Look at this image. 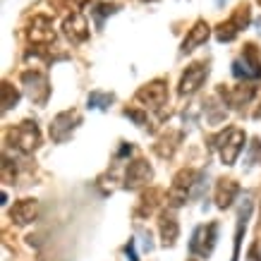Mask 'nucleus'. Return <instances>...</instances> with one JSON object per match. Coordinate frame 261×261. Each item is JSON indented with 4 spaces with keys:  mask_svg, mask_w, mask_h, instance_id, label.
<instances>
[{
    "mask_svg": "<svg viewBox=\"0 0 261 261\" xmlns=\"http://www.w3.org/2000/svg\"><path fill=\"white\" fill-rule=\"evenodd\" d=\"M8 139H10V146H15L17 151L22 153H32L41 146V129L36 127V122L27 120L22 125L12 127L8 132Z\"/></svg>",
    "mask_w": 261,
    "mask_h": 261,
    "instance_id": "7ed1b4c3",
    "label": "nucleus"
},
{
    "mask_svg": "<svg viewBox=\"0 0 261 261\" xmlns=\"http://www.w3.org/2000/svg\"><path fill=\"white\" fill-rule=\"evenodd\" d=\"M113 101H115V96L113 94H106V91H91L89 98H87V108H91V111H106Z\"/></svg>",
    "mask_w": 261,
    "mask_h": 261,
    "instance_id": "aec40b11",
    "label": "nucleus"
},
{
    "mask_svg": "<svg viewBox=\"0 0 261 261\" xmlns=\"http://www.w3.org/2000/svg\"><path fill=\"white\" fill-rule=\"evenodd\" d=\"M63 34L72 43H84L89 39V24H87V17L82 12H72V15L65 17L63 22Z\"/></svg>",
    "mask_w": 261,
    "mask_h": 261,
    "instance_id": "f8f14e48",
    "label": "nucleus"
},
{
    "mask_svg": "<svg viewBox=\"0 0 261 261\" xmlns=\"http://www.w3.org/2000/svg\"><path fill=\"white\" fill-rule=\"evenodd\" d=\"M232 74L238 80H259L261 77V60L254 43H247L242 58H238L232 63Z\"/></svg>",
    "mask_w": 261,
    "mask_h": 261,
    "instance_id": "423d86ee",
    "label": "nucleus"
},
{
    "mask_svg": "<svg viewBox=\"0 0 261 261\" xmlns=\"http://www.w3.org/2000/svg\"><path fill=\"white\" fill-rule=\"evenodd\" d=\"M211 36V27L204 22V19H199V22H194V27L190 29V34L185 36V41H182V53H190V50H194L197 46H201V43H206V39Z\"/></svg>",
    "mask_w": 261,
    "mask_h": 261,
    "instance_id": "f3484780",
    "label": "nucleus"
},
{
    "mask_svg": "<svg viewBox=\"0 0 261 261\" xmlns=\"http://www.w3.org/2000/svg\"><path fill=\"white\" fill-rule=\"evenodd\" d=\"M254 118H256V120L261 118V108H259V111H256V113H254Z\"/></svg>",
    "mask_w": 261,
    "mask_h": 261,
    "instance_id": "7c9ffc66",
    "label": "nucleus"
},
{
    "mask_svg": "<svg viewBox=\"0 0 261 261\" xmlns=\"http://www.w3.org/2000/svg\"><path fill=\"white\" fill-rule=\"evenodd\" d=\"M151 177H153V170H151L149 161L137 159V161H132V163H129V168H127L125 187H127V190H137V187H142V185L151 182Z\"/></svg>",
    "mask_w": 261,
    "mask_h": 261,
    "instance_id": "ddd939ff",
    "label": "nucleus"
},
{
    "mask_svg": "<svg viewBox=\"0 0 261 261\" xmlns=\"http://www.w3.org/2000/svg\"><path fill=\"white\" fill-rule=\"evenodd\" d=\"M230 19H232V22L238 24V29L240 32H242V29H247V27H249V22H252V10H249V5H240L238 10H235V15L230 17Z\"/></svg>",
    "mask_w": 261,
    "mask_h": 261,
    "instance_id": "5701e85b",
    "label": "nucleus"
},
{
    "mask_svg": "<svg viewBox=\"0 0 261 261\" xmlns=\"http://www.w3.org/2000/svg\"><path fill=\"white\" fill-rule=\"evenodd\" d=\"M247 135L242 132V129H238V127H228L225 132H221V135L214 139V149L221 151V161L223 166H235V161L240 159V153L245 151L247 146Z\"/></svg>",
    "mask_w": 261,
    "mask_h": 261,
    "instance_id": "f257e3e1",
    "label": "nucleus"
},
{
    "mask_svg": "<svg viewBox=\"0 0 261 261\" xmlns=\"http://www.w3.org/2000/svg\"><path fill=\"white\" fill-rule=\"evenodd\" d=\"M12 180H15V175H12V163L5 159V161H3V182H8V185H10Z\"/></svg>",
    "mask_w": 261,
    "mask_h": 261,
    "instance_id": "bb28decb",
    "label": "nucleus"
},
{
    "mask_svg": "<svg viewBox=\"0 0 261 261\" xmlns=\"http://www.w3.org/2000/svg\"><path fill=\"white\" fill-rule=\"evenodd\" d=\"M254 211V201L249 194H245L242 204H240L238 211V230H235V249H232V259L230 261H240V249H242V238H245V230H247V221Z\"/></svg>",
    "mask_w": 261,
    "mask_h": 261,
    "instance_id": "4468645a",
    "label": "nucleus"
},
{
    "mask_svg": "<svg viewBox=\"0 0 261 261\" xmlns=\"http://www.w3.org/2000/svg\"><path fill=\"white\" fill-rule=\"evenodd\" d=\"M206 77H208V65L206 63H192L187 70H185V74H182L180 80V94L182 96H192L194 91H199V89L204 87Z\"/></svg>",
    "mask_w": 261,
    "mask_h": 261,
    "instance_id": "1a4fd4ad",
    "label": "nucleus"
},
{
    "mask_svg": "<svg viewBox=\"0 0 261 261\" xmlns=\"http://www.w3.org/2000/svg\"><path fill=\"white\" fill-rule=\"evenodd\" d=\"M159 228H161V242L163 247H173L177 242V235H180V225H177V218L173 214H161V221H159Z\"/></svg>",
    "mask_w": 261,
    "mask_h": 261,
    "instance_id": "a211bd4d",
    "label": "nucleus"
},
{
    "mask_svg": "<svg viewBox=\"0 0 261 261\" xmlns=\"http://www.w3.org/2000/svg\"><path fill=\"white\" fill-rule=\"evenodd\" d=\"M218 96L223 98V106L228 103L230 108H242V106H247L256 96V87H252V84H240V87H232V89L218 87Z\"/></svg>",
    "mask_w": 261,
    "mask_h": 261,
    "instance_id": "9b49d317",
    "label": "nucleus"
},
{
    "mask_svg": "<svg viewBox=\"0 0 261 261\" xmlns=\"http://www.w3.org/2000/svg\"><path fill=\"white\" fill-rule=\"evenodd\" d=\"M199 180H201V175H199L197 170H192V168L180 170V173L173 177V185H170V190H168V206L180 208V206L187 204L192 187H194Z\"/></svg>",
    "mask_w": 261,
    "mask_h": 261,
    "instance_id": "f03ea898",
    "label": "nucleus"
},
{
    "mask_svg": "<svg viewBox=\"0 0 261 261\" xmlns=\"http://www.w3.org/2000/svg\"><path fill=\"white\" fill-rule=\"evenodd\" d=\"M240 34L238 24L232 22V19H228V22H221L218 27H216V39L221 41V43H228V41H232L235 36Z\"/></svg>",
    "mask_w": 261,
    "mask_h": 261,
    "instance_id": "4be33fe9",
    "label": "nucleus"
},
{
    "mask_svg": "<svg viewBox=\"0 0 261 261\" xmlns=\"http://www.w3.org/2000/svg\"><path fill=\"white\" fill-rule=\"evenodd\" d=\"M216 240H218V223L199 225V228L192 232L190 252L197 254L199 259H208L211 252H214V247H216Z\"/></svg>",
    "mask_w": 261,
    "mask_h": 261,
    "instance_id": "39448f33",
    "label": "nucleus"
},
{
    "mask_svg": "<svg viewBox=\"0 0 261 261\" xmlns=\"http://www.w3.org/2000/svg\"><path fill=\"white\" fill-rule=\"evenodd\" d=\"M19 82H22V87H24V94L29 96L34 103H39V106L48 103V96H50V82H48V77L43 74V72L24 70L22 77H19Z\"/></svg>",
    "mask_w": 261,
    "mask_h": 261,
    "instance_id": "20e7f679",
    "label": "nucleus"
},
{
    "mask_svg": "<svg viewBox=\"0 0 261 261\" xmlns=\"http://www.w3.org/2000/svg\"><path fill=\"white\" fill-rule=\"evenodd\" d=\"M132 153V144H122L118 151V159H125V156H129Z\"/></svg>",
    "mask_w": 261,
    "mask_h": 261,
    "instance_id": "c756f323",
    "label": "nucleus"
},
{
    "mask_svg": "<svg viewBox=\"0 0 261 261\" xmlns=\"http://www.w3.org/2000/svg\"><path fill=\"white\" fill-rule=\"evenodd\" d=\"M144 3H149V0H144Z\"/></svg>",
    "mask_w": 261,
    "mask_h": 261,
    "instance_id": "473e14b6",
    "label": "nucleus"
},
{
    "mask_svg": "<svg viewBox=\"0 0 261 261\" xmlns=\"http://www.w3.org/2000/svg\"><path fill=\"white\" fill-rule=\"evenodd\" d=\"M0 91H3V96H0L3 111H5V113L12 111V108L17 106V101H19V91H17V89L12 87L10 82H3V89H0Z\"/></svg>",
    "mask_w": 261,
    "mask_h": 261,
    "instance_id": "412c9836",
    "label": "nucleus"
},
{
    "mask_svg": "<svg viewBox=\"0 0 261 261\" xmlns=\"http://www.w3.org/2000/svg\"><path fill=\"white\" fill-rule=\"evenodd\" d=\"M115 12H118V5H111V3H101V5H96L94 8V15L98 17V24L103 22V17L115 15Z\"/></svg>",
    "mask_w": 261,
    "mask_h": 261,
    "instance_id": "393cba45",
    "label": "nucleus"
},
{
    "mask_svg": "<svg viewBox=\"0 0 261 261\" xmlns=\"http://www.w3.org/2000/svg\"><path fill=\"white\" fill-rule=\"evenodd\" d=\"M247 149H249V153H247V163H249V166L261 163V144H259V139H252V144H247Z\"/></svg>",
    "mask_w": 261,
    "mask_h": 261,
    "instance_id": "b1692460",
    "label": "nucleus"
},
{
    "mask_svg": "<svg viewBox=\"0 0 261 261\" xmlns=\"http://www.w3.org/2000/svg\"><path fill=\"white\" fill-rule=\"evenodd\" d=\"M259 242H261V221H259Z\"/></svg>",
    "mask_w": 261,
    "mask_h": 261,
    "instance_id": "2f4dec72",
    "label": "nucleus"
},
{
    "mask_svg": "<svg viewBox=\"0 0 261 261\" xmlns=\"http://www.w3.org/2000/svg\"><path fill=\"white\" fill-rule=\"evenodd\" d=\"M27 36L32 43H39V46H48L56 41V29H53V19L46 15H36L29 22V29H27Z\"/></svg>",
    "mask_w": 261,
    "mask_h": 261,
    "instance_id": "6e6552de",
    "label": "nucleus"
},
{
    "mask_svg": "<svg viewBox=\"0 0 261 261\" xmlns=\"http://www.w3.org/2000/svg\"><path fill=\"white\" fill-rule=\"evenodd\" d=\"M125 118H132L137 122V125L142 127V125H146V113H142V111H135V108H125Z\"/></svg>",
    "mask_w": 261,
    "mask_h": 261,
    "instance_id": "a878e982",
    "label": "nucleus"
},
{
    "mask_svg": "<svg viewBox=\"0 0 261 261\" xmlns=\"http://www.w3.org/2000/svg\"><path fill=\"white\" fill-rule=\"evenodd\" d=\"M180 139H182L180 132H177V135H173V137H163V139H159V144H156L153 149H156V153H159L161 159H170V156L175 153V149H177Z\"/></svg>",
    "mask_w": 261,
    "mask_h": 261,
    "instance_id": "6ab92c4d",
    "label": "nucleus"
},
{
    "mask_svg": "<svg viewBox=\"0 0 261 261\" xmlns=\"http://www.w3.org/2000/svg\"><path fill=\"white\" fill-rule=\"evenodd\" d=\"M125 254L129 256V261H137V252H135V240H129L125 247Z\"/></svg>",
    "mask_w": 261,
    "mask_h": 261,
    "instance_id": "cd10ccee",
    "label": "nucleus"
},
{
    "mask_svg": "<svg viewBox=\"0 0 261 261\" xmlns=\"http://www.w3.org/2000/svg\"><path fill=\"white\" fill-rule=\"evenodd\" d=\"M240 194V185L230 177H223V180L216 182V206L218 208H230L235 204V199Z\"/></svg>",
    "mask_w": 261,
    "mask_h": 261,
    "instance_id": "2eb2a0df",
    "label": "nucleus"
},
{
    "mask_svg": "<svg viewBox=\"0 0 261 261\" xmlns=\"http://www.w3.org/2000/svg\"><path fill=\"white\" fill-rule=\"evenodd\" d=\"M82 122V115L77 111H63L58 113L56 118H53V122H50V139L58 144L67 142L72 137V132H74V127Z\"/></svg>",
    "mask_w": 261,
    "mask_h": 261,
    "instance_id": "0eeeda50",
    "label": "nucleus"
},
{
    "mask_svg": "<svg viewBox=\"0 0 261 261\" xmlns=\"http://www.w3.org/2000/svg\"><path fill=\"white\" fill-rule=\"evenodd\" d=\"M166 98H168L166 80H153L137 91V101L144 103L146 108H161V106L166 103Z\"/></svg>",
    "mask_w": 261,
    "mask_h": 261,
    "instance_id": "9d476101",
    "label": "nucleus"
},
{
    "mask_svg": "<svg viewBox=\"0 0 261 261\" xmlns=\"http://www.w3.org/2000/svg\"><path fill=\"white\" fill-rule=\"evenodd\" d=\"M247 256H249V261H259V242H254L252 249H249V254H247Z\"/></svg>",
    "mask_w": 261,
    "mask_h": 261,
    "instance_id": "c85d7f7f",
    "label": "nucleus"
},
{
    "mask_svg": "<svg viewBox=\"0 0 261 261\" xmlns=\"http://www.w3.org/2000/svg\"><path fill=\"white\" fill-rule=\"evenodd\" d=\"M36 214H39V201L36 199H22L10 208V218L17 225H29L36 218Z\"/></svg>",
    "mask_w": 261,
    "mask_h": 261,
    "instance_id": "dca6fc26",
    "label": "nucleus"
}]
</instances>
